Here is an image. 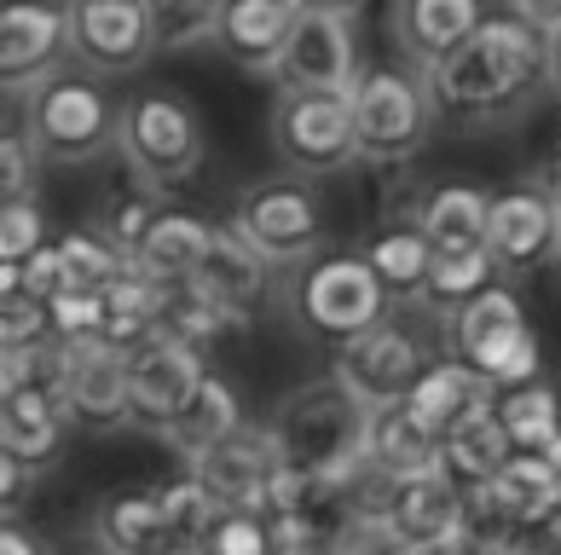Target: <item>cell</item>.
I'll use <instances>...</instances> for the list:
<instances>
[{"mask_svg":"<svg viewBox=\"0 0 561 555\" xmlns=\"http://www.w3.org/2000/svg\"><path fill=\"white\" fill-rule=\"evenodd\" d=\"M365 458L382 469V475H411V469H440L446 451H440V435L423 428L417 417L400 405H382L370 411V428H365Z\"/></svg>","mask_w":561,"mask_h":555,"instance_id":"obj_25","label":"cell"},{"mask_svg":"<svg viewBox=\"0 0 561 555\" xmlns=\"http://www.w3.org/2000/svg\"><path fill=\"white\" fill-rule=\"evenodd\" d=\"M65 53H70V7L58 12L47 0H12L0 12V81H7V93H30Z\"/></svg>","mask_w":561,"mask_h":555,"instance_id":"obj_18","label":"cell"},{"mask_svg":"<svg viewBox=\"0 0 561 555\" xmlns=\"http://www.w3.org/2000/svg\"><path fill=\"white\" fill-rule=\"evenodd\" d=\"M273 76L284 88H330L347 93L359 81V35H353V12H324L301 7L296 30H289Z\"/></svg>","mask_w":561,"mask_h":555,"instance_id":"obj_13","label":"cell"},{"mask_svg":"<svg viewBox=\"0 0 561 555\" xmlns=\"http://www.w3.org/2000/svg\"><path fill=\"white\" fill-rule=\"evenodd\" d=\"M428 370V354L423 342L400 331V324L377 319L370 331L347 336L336 347V377L353 400H359L365 411H382V405H400L411 388H417V377Z\"/></svg>","mask_w":561,"mask_h":555,"instance_id":"obj_10","label":"cell"},{"mask_svg":"<svg viewBox=\"0 0 561 555\" xmlns=\"http://www.w3.org/2000/svg\"><path fill=\"white\" fill-rule=\"evenodd\" d=\"M393 296L382 290L377 266L365 255H324L296 278V319L324 342H347L382 319Z\"/></svg>","mask_w":561,"mask_h":555,"instance_id":"obj_7","label":"cell"},{"mask_svg":"<svg viewBox=\"0 0 561 555\" xmlns=\"http://www.w3.org/2000/svg\"><path fill=\"white\" fill-rule=\"evenodd\" d=\"M203 550L209 555H266V550H278V527L266 509H220Z\"/></svg>","mask_w":561,"mask_h":555,"instance_id":"obj_38","label":"cell"},{"mask_svg":"<svg viewBox=\"0 0 561 555\" xmlns=\"http://www.w3.org/2000/svg\"><path fill=\"white\" fill-rule=\"evenodd\" d=\"M70 53L93 76H128L157 53L145 0H70Z\"/></svg>","mask_w":561,"mask_h":555,"instance_id":"obj_14","label":"cell"},{"mask_svg":"<svg viewBox=\"0 0 561 555\" xmlns=\"http://www.w3.org/2000/svg\"><path fill=\"white\" fill-rule=\"evenodd\" d=\"M35 250H47V220L30 197H7L0 209V261H30Z\"/></svg>","mask_w":561,"mask_h":555,"instance_id":"obj_40","label":"cell"},{"mask_svg":"<svg viewBox=\"0 0 561 555\" xmlns=\"http://www.w3.org/2000/svg\"><path fill=\"white\" fill-rule=\"evenodd\" d=\"M266 261L255 243H249L238 226H215V238H209V250H203L197 261V273H192V290L197 296H209L220 313H232L238 324L255 319V307L266 301Z\"/></svg>","mask_w":561,"mask_h":555,"instance_id":"obj_19","label":"cell"},{"mask_svg":"<svg viewBox=\"0 0 561 555\" xmlns=\"http://www.w3.org/2000/svg\"><path fill=\"white\" fill-rule=\"evenodd\" d=\"M365 428L370 411L342 388V377L307 382L301 394H289L273 417V446L289 475H319V469H342L365 458Z\"/></svg>","mask_w":561,"mask_h":555,"instance_id":"obj_2","label":"cell"},{"mask_svg":"<svg viewBox=\"0 0 561 555\" xmlns=\"http://www.w3.org/2000/svg\"><path fill=\"white\" fill-rule=\"evenodd\" d=\"M58 261H65V284H70V290H111V284L134 266L111 238H93V232L58 238Z\"/></svg>","mask_w":561,"mask_h":555,"instance_id":"obj_36","label":"cell"},{"mask_svg":"<svg viewBox=\"0 0 561 555\" xmlns=\"http://www.w3.org/2000/svg\"><path fill=\"white\" fill-rule=\"evenodd\" d=\"M550 81L561 88V30H550Z\"/></svg>","mask_w":561,"mask_h":555,"instance_id":"obj_47","label":"cell"},{"mask_svg":"<svg viewBox=\"0 0 561 555\" xmlns=\"http://www.w3.org/2000/svg\"><path fill=\"white\" fill-rule=\"evenodd\" d=\"M434 111L451 122H492L522 105L538 76H550V35L527 12L481 18L446 58L423 70Z\"/></svg>","mask_w":561,"mask_h":555,"instance_id":"obj_1","label":"cell"},{"mask_svg":"<svg viewBox=\"0 0 561 555\" xmlns=\"http://www.w3.org/2000/svg\"><path fill=\"white\" fill-rule=\"evenodd\" d=\"M273 139L289 169L301 174H336L359 157V128H353V93L330 88H284L273 111Z\"/></svg>","mask_w":561,"mask_h":555,"instance_id":"obj_8","label":"cell"},{"mask_svg":"<svg viewBox=\"0 0 561 555\" xmlns=\"http://www.w3.org/2000/svg\"><path fill=\"white\" fill-rule=\"evenodd\" d=\"M497 255L486 243H474V250H434V266H428V284H423V301L434 313H457L469 296H481L486 284H497Z\"/></svg>","mask_w":561,"mask_h":555,"instance_id":"obj_30","label":"cell"},{"mask_svg":"<svg viewBox=\"0 0 561 555\" xmlns=\"http://www.w3.org/2000/svg\"><path fill=\"white\" fill-rule=\"evenodd\" d=\"M30 475H35V463H30V458H12V451H7V463H0V504H7V516H18V509H24Z\"/></svg>","mask_w":561,"mask_h":555,"instance_id":"obj_44","label":"cell"},{"mask_svg":"<svg viewBox=\"0 0 561 555\" xmlns=\"http://www.w3.org/2000/svg\"><path fill=\"white\" fill-rule=\"evenodd\" d=\"M30 134H7V146H0V185H7V197H30L35 185V169H30Z\"/></svg>","mask_w":561,"mask_h":555,"instance_id":"obj_43","label":"cell"},{"mask_svg":"<svg viewBox=\"0 0 561 555\" xmlns=\"http://www.w3.org/2000/svg\"><path fill=\"white\" fill-rule=\"evenodd\" d=\"M301 7H324V12H353L359 0H301Z\"/></svg>","mask_w":561,"mask_h":555,"instance_id":"obj_48","label":"cell"},{"mask_svg":"<svg viewBox=\"0 0 561 555\" xmlns=\"http://www.w3.org/2000/svg\"><path fill=\"white\" fill-rule=\"evenodd\" d=\"M486 250L510 273H533L550 255H561V192L545 185H522V192L492 197L486 215Z\"/></svg>","mask_w":561,"mask_h":555,"instance_id":"obj_17","label":"cell"},{"mask_svg":"<svg viewBox=\"0 0 561 555\" xmlns=\"http://www.w3.org/2000/svg\"><path fill=\"white\" fill-rule=\"evenodd\" d=\"M451 347L457 359H469L492 388H515L538 377V336L504 284H486L481 296H469L451 313Z\"/></svg>","mask_w":561,"mask_h":555,"instance_id":"obj_5","label":"cell"},{"mask_svg":"<svg viewBox=\"0 0 561 555\" xmlns=\"http://www.w3.org/2000/svg\"><path fill=\"white\" fill-rule=\"evenodd\" d=\"M157 324H162V284H151L128 266L105 290V324H99V336L116 347H139L145 336H157Z\"/></svg>","mask_w":561,"mask_h":555,"instance_id":"obj_32","label":"cell"},{"mask_svg":"<svg viewBox=\"0 0 561 555\" xmlns=\"http://www.w3.org/2000/svg\"><path fill=\"white\" fill-rule=\"evenodd\" d=\"M550 169H556V185H561V139H556V162H550Z\"/></svg>","mask_w":561,"mask_h":555,"instance_id":"obj_49","label":"cell"},{"mask_svg":"<svg viewBox=\"0 0 561 555\" xmlns=\"http://www.w3.org/2000/svg\"><path fill=\"white\" fill-rule=\"evenodd\" d=\"M440 451H446V469H451L457 481H463V486H481V481H492L497 469L515 458V440H510L504 417H497V405L486 400L481 411H469L457 428H446Z\"/></svg>","mask_w":561,"mask_h":555,"instance_id":"obj_26","label":"cell"},{"mask_svg":"<svg viewBox=\"0 0 561 555\" xmlns=\"http://www.w3.org/2000/svg\"><path fill=\"white\" fill-rule=\"evenodd\" d=\"M145 18H151L157 53H180V47H197V41L220 35L226 0H145Z\"/></svg>","mask_w":561,"mask_h":555,"instance_id":"obj_34","label":"cell"},{"mask_svg":"<svg viewBox=\"0 0 561 555\" xmlns=\"http://www.w3.org/2000/svg\"><path fill=\"white\" fill-rule=\"evenodd\" d=\"M353 128H359V157L365 162H405L417 157V146L428 139V76H411L400 65H377L359 70L353 81Z\"/></svg>","mask_w":561,"mask_h":555,"instance_id":"obj_4","label":"cell"},{"mask_svg":"<svg viewBox=\"0 0 561 555\" xmlns=\"http://www.w3.org/2000/svg\"><path fill=\"white\" fill-rule=\"evenodd\" d=\"M116 146L128 157V169L157 185V192H174L185 174H197L203 162V128H197V111L174 93H139L128 99L122 111V128H116Z\"/></svg>","mask_w":561,"mask_h":555,"instance_id":"obj_6","label":"cell"},{"mask_svg":"<svg viewBox=\"0 0 561 555\" xmlns=\"http://www.w3.org/2000/svg\"><path fill=\"white\" fill-rule=\"evenodd\" d=\"M215 226L203 215H185V209H157V220L145 226L139 250H134V273H145L151 284H192L203 250H209Z\"/></svg>","mask_w":561,"mask_h":555,"instance_id":"obj_21","label":"cell"},{"mask_svg":"<svg viewBox=\"0 0 561 555\" xmlns=\"http://www.w3.org/2000/svg\"><path fill=\"white\" fill-rule=\"evenodd\" d=\"M157 192V185H151ZM151 192H134V197H116L111 209H105V238L116 243L122 255L134 261V250H139V238H145V226L157 220V203H151Z\"/></svg>","mask_w":561,"mask_h":555,"instance_id":"obj_42","label":"cell"},{"mask_svg":"<svg viewBox=\"0 0 561 555\" xmlns=\"http://www.w3.org/2000/svg\"><path fill=\"white\" fill-rule=\"evenodd\" d=\"M53 331L58 342H70V336H99V324H105V290H58L53 301Z\"/></svg>","mask_w":561,"mask_h":555,"instance_id":"obj_41","label":"cell"},{"mask_svg":"<svg viewBox=\"0 0 561 555\" xmlns=\"http://www.w3.org/2000/svg\"><path fill=\"white\" fill-rule=\"evenodd\" d=\"M209 365H203V347L185 342V336H145L139 347H128V417L145 428H162L185 411V400L203 388Z\"/></svg>","mask_w":561,"mask_h":555,"instance_id":"obj_11","label":"cell"},{"mask_svg":"<svg viewBox=\"0 0 561 555\" xmlns=\"http://www.w3.org/2000/svg\"><path fill=\"white\" fill-rule=\"evenodd\" d=\"M58 394L76 423H122L128 417V347L105 336H70L58 342Z\"/></svg>","mask_w":561,"mask_h":555,"instance_id":"obj_16","label":"cell"},{"mask_svg":"<svg viewBox=\"0 0 561 555\" xmlns=\"http://www.w3.org/2000/svg\"><path fill=\"white\" fill-rule=\"evenodd\" d=\"M192 469L220 498V509H266V516H273V498H278V481H284V458H278L273 435L232 428V435L215 440L209 451H197Z\"/></svg>","mask_w":561,"mask_h":555,"instance_id":"obj_15","label":"cell"},{"mask_svg":"<svg viewBox=\"0 0 561 555\" xmlns=\"http://www.w3.org/2000/svg\"><path fill=\"white\" fill-rule=\"evenodd\" d=\"M0 550H7V555H41V544L30 539V532L12 527V516H7V532H0Z\"/></svg>","mask_w":561,"mask_h":555,"instance_id":"obj_46","label":"cell"},{"mask_svg":"<svg viewBox=\"0 0 561 555\" xmlns=\"http://www.w3.org/2000/svg\"><path fill=\"white\" fill-rule=\"evenodd\" d=\"M486 400H492V382L469 359H440V365H428L417 377V388L405 394V411L446 440V428H457L469 411H481Z\"/></svg>","mask_w":561,"mask_h":555,"instance_id":"obj_23","label":"cell"},{"mask_svg":"<svg viewBox=\"0 0 561 555\" xmlns=\"http://www.w3.org/2000/svg\"><path fill=\"white\" fill-rule=\"evenodd\" d=\"M162 516H169V550H203V539H209V527L220 516V498L192 469V475L162 486Z\"/></svg>","mask_w":561,"mask_h":555,"instance_id":"obj_35","label":"cell"},{"mask_svg":"<svg viewBox=\"0 0 561 555\" xmlns=\"http://www.w3.org/2000/svg\"><path fill=\"white\" fill-rule=\"evenodd\" d=\"M474 24H481V0H400L393 7V35L417 70L446 58Z\"/></svg>","mask_w":561,"mask_h":555,"instance_id":"obj_24","label":"cell"},{"mask_svg":"<svg viewBox=\"0 0 561 555\" xmlns=\"http://www.w3.org/2000/svg\"><path fill=\"white\" fill-rule=\"evenodd\" d=\"M301 0H226L220 18V47L243 70H273L289 30H296Z\"/></svg>","mask_w":561,"mask_h":555,"instance_id":"obj_22","label":"cell"},{"mask_svg":"<svg viewBox=\"0 0 561 555\" xmlns=\"http://www.w3.org/2000/svg\"><path fill=\"white\" fill-rule=\"evenodd\" d=\"M116 128L122 116L93 76L47 70L24 93V134L41 162H93L105 146H116Z\"/></svg>","mask_w":561,"mask_h":555,"instance_id":"obj_3","label":"cell"},{"mask_svg":"<svg viewBox=\"0 0 561 555\" xmlns=\"http://www.w3.org/2000/svg\"><path fill=\"white\" fill-rule=\"evenodd\" d=\"M382 527L388 550H463V481L451 469H411V475L382 481Z\"/></svg>","mask_w":561,"mask_h":555,"instance_id":"obj_9","label":"cell"},{"mask_svg":"<svg viewBox=\"0 0 561 555\" xmlns=\"http://www.w3.org/2000/svg\"><path fill=\"white\" fill-rule=\"evenodd\" d=\"M232 226L255 243V250L273 261V266H296L319 250L324 238V215H319V197L296 180H261L249 185Z\"/></svg>","mask_w":561,"mask_h":555,"instance_id":"obj_12","label":"cell"},{"mask_svg":"<svg viewBox=\"0 0 561 555\" xmlns=\"http://www.w3.org/2000/svg\"><path fill=\"white\" fill-rule=\"evenodd\" d=\"M497 417H504L515 451H545V458L561 463V405L556 394L538 377L515 382V388H497Z\"/></svg>","mask_w":561,"mask_h":555,"instance_id":"obj_29","label":"cell"},{"mask_svg":"<svg viewBox=\"0 0 561 555\" xmlns=\"http://www.w3.org/2000/svg\"><path fill=\"white\" fill-rule=\"evenodd\" d=\"M41 342H58L53 307L30 290L0 296V347H41Z\"/></svg>","mask_w":561,"mask_h":555,"instance_id":"obj_39","label":"cell"},{"mask_svg":"<svg viewBox=\"0 0 561 555\" xmlns=\"http://www.w3.org/2000/svg\"><path fill=\"white\" fill-rule=\"evenodd\" d=\"M99 544L116 555H151L169 550V516H162V492L134 486V492H111L99 504Z\"/></svg>","mask_w":561,"mask_h":555,"instance_id":"obj_27","label":"cell"},{"mask_svg":"<svg viewBox=\"0 0 561 555\" xmlns=\"http://www.w3.org/2000/svg\"><path fill=\"white\" fill-rule=\"evenodd\" d=\"M365 261L377 266V278H382L388 296H423L428 266H434V243H428L423 226H393V232L370 238Z\"/></svg>","mask_w":561,"mask_h":555,"instance_id":"obj_33","label":"cell"},{"mask_svg":"<svg viewBox=\"0 0 561 555\" xmlns=\"http://www.w3.org/2000/svg\"><path fill=\"white\" fill-rule=\"evenodd\" d=\"M486 215L492 197L481 185H440V192L423 197L417 226L428 232L434 250H474V243H486Z\"/></svg>","mask_w":561,"mask_h":555,"instance_id":"obj_28","label":"cell"},{"mask_svg":"<svg viewBox=\"0 0 561 555\" xmlns=\"http://www.w3.org/2000/svg\"><path fill=\"white\" fill-rule=\"evenodd\" d=\"M232 313H220V307L209 296H197L192 284H169L162 290V324L157 331H169V336H185V342H197V347H209L215 336L232 331Z\"/></svg>","mask_w":561,"mask_h":555,"instance_id":"obj_37","label":"cell"},{"mask_svg":"<svg viewBox=\"0 0 561 555\" xmlns=\"http://www.w3.org/2000/svg\"><path fill=\"white\" fill-rule=\"evenodd\" d=\"M232 428H243V411H238V394L226 388L220 377H203V388L192 400H185V411L169 423V440L185 451V458H197V451H209L215 440H226Z\"/></svg>","mask_w":561,"mask_h":555,"instance_id":"obj_31","label":"cell"},{"mask_svg":"<svg viewBox=\"0 0 561 555\" xmlns=\"http://www.w3.org/2000/svg\"><path fill=\"white\" fill-rule=\"evenodd\" d=\"M65 423H76V417L58 388H47V382L7 388V400H0V451L30 458L41 469L58 451V440H65Z\"/></svg>","mask_w":561,"mask_h":555,"instance_id":"obj_20","label":"cell"},{"mask_svg":"<svg viewBox=\"0 0 561 555\" xmlns=\"http://www.w3.org/2000/svg\"><path fill=\"white\" fill-rule=\"evenodd\" d=\"M515 12H527L545 35H550V30H561V0H515Z\"/></svg>","mask_w":561,"mask_h":555,"instance_id":"obj_45","label":"cell"}]
</instances>
